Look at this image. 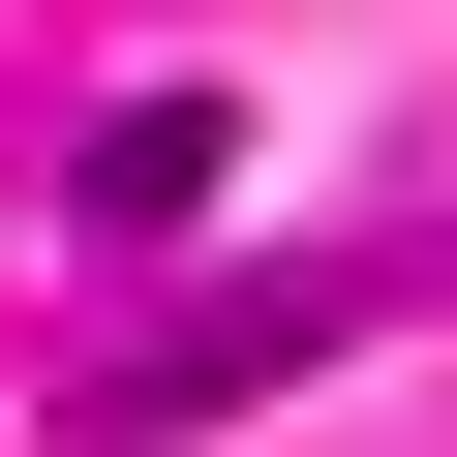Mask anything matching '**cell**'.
<instances>
[{
    "mask_svg": "<svg viewBox=\"0 0 457 457\" xmlns=\"http://www.w3.org/2000/svg\"><path fill=\"white\" fill-rule=\"evenodd\" d=\"M366 305H427V245H366V275H245V305H183V336H122L92 396H62V457H183L213 396H275L305 336H366Z\"/></svg>",
    "mask_w": 457,
    "mask_h": 457,
    "instance_id": "1",
    "label": "cell"
},
{
    "mask_svg": "<svg viewBox=\"0 0 457 457\" xmlns=\"http://www.w3.org/2000/svg\"><path fill=\"white\" fill-rule=\"evenodd\" d=\"M213 183H245V122H213V92H122V122L62 153V213H92V245H183Z\"/></svg>",
    "mask_w": 457,
    "mask_h": 457,
    "instance_id": "2",
    "label": "cell"
}]
</instances>
